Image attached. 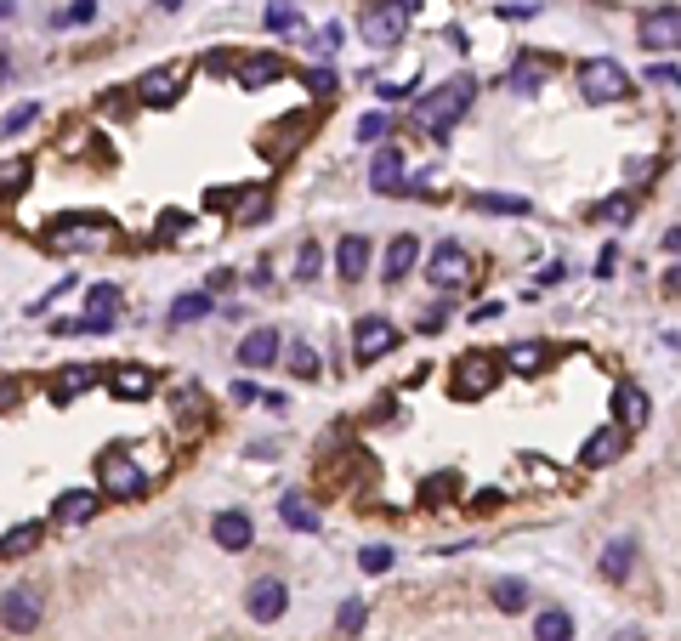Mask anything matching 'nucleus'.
Returning a JSON list of instances; mask_svg holds the SVG:
<instances>
[{
    "instance_id": "f257e3e1",
    "label": "nucleus",
    "mask_w": 681,
    "mask_h": 641,
    "mask_svg": "<svg viewBox=\"0 0 681 641\" xmlns=\"http://www.w3.org/2000/svg\"><path fill=\"white\" fill-rule=\"evenodd\" d=\"M472 80L460 74V80H443L437 91H426L415 103V131H426V137H449L454 125H460V114L472 108Z\"/></svg>"
},
{
    "instance_id": "f03ea898",
    "label": "nucleus",
    "mask_w": 681,
    "mask_h": 641,
    "mask_svg": "<svg viewBox=\"0 0 681 641\" xmlns=\"http://www.w3.org/2000/svg\"><path fill=\"white\" fill-rule=\"evenodd\" d=\"M114 239H120V233H114L108 216H57V222L46 227V244H52V250H108Z\"/></svg>"
},
{
    "instance_id": "7ed1b4c3",
    "label": "nucleus",
    "mask_w": 681,
    "mask_h": 641,
    "mask_svg": "<svg viewBox=\"0 0 681 641\" xmlns=\"http://www.w3.org/2000/svg\"><path fill=\"white\" fill-rule=\"evenodd\" d=\"M494 386H500V358H489V352H466V358H454V369H449V392H454L460 403L489 398Z\"/></svg>"
},
{
    "instance_id": "20e7f679",
    "label": "nucleus",
    "mask_w": 681,
    "mask_h": 641,
    "mask_svg": "<svg viewBox=\"0 0 681 641\" xmlns=\"http://www.w3.org/2000/svg\"><path fill=\"white\" fill-rule=\"evenodd\" d=\"M97 477H103L108 500H142V494H148V471H142L125 449H108L103 460H97Z\"/></svg>"
},
{
    "instance_id": "39448f33",
    "label": "nucleus",
    "mask_w": 681,
    "mask_h": 641,
    "mask_svg": "<svg viewBox=\"0 0 681 641\" xmlns=\"http://www.w3.org/2000/svg\"><path fill=\"white\" fill-rule=\"evenodd\" d=\"M579 91H585V103H619V97H630V74L613 57H585L579 63Z\"/></svg>"
},
{
    "instance_id": "423d86ee",
    "label": "nucleus",
    "mask_w": 681,
    "mask_h": 641,
    "mask_svg": "<svg viewBox=\"0 0 681 641\" xmlns=\"http://www.w3.org/2000/svg\"><path fill=\"white\" fill-rule=\"evenodd\" d=\"M40 613H46V590H40V585H12V590H6V602H0L6 636H35Z\"/></svg>"
},
{
    "instance_id": "0eeeda50",
    "label": "nucleus",
    "mask_w": 681,
    "mask_h": 641,
    "mask_svg": "<svg viewBox=\"0 0 681 641\" xmlns=\"http://www.w3.org/2000/svg\"><path fill=\"white\" fill-rule=\"evenodd\" d=\"M358 29H364V46H381V52H392L403 35H409V12L403 6H369L364 18H358Z\"/></svg>"
},
{
    "instance_id": "6e6552de",
    "label": "nucleus",
    "mask_w": 681,
    "mask_h": 641,
    "mask_svg": "<svg viewBox=\"0 0 681 641\" xmlns=\"http://www.w3.org/2000/svg\"><path fill=\"white\" fill-rule=\"evenodd\" d=\"M392 347H398V324H392V318H381V312L358 318V330H352V358H358V364H375V358H386Z\"/></svg>"
},
{
    "instance_id": "1a4fd4ad",
    "label": "nucleus",
    "mask_w": 681,
    "mask_h": 641,
    "mask_svg": "<svg viewBox=\"0 0 681 641\" xmlns=\"http://www.w3.org/2000/svg\"><path fill=\"white\" fill-rule=\"evenodd\" d=\"M426 278H432L437 290H460L466 278H472V250L466 244H437L432 250V261H426Z\"/></svg>"
},
{
    "instance_id": "9d476101",
    "label": "nucleus",
    "mask_w": 681,
    "mask_h": 641,
    "mask_svg": "<svg viewBox=\"0 0 681 641\" xmlns=\"http://www.w3.org/2000/svg\"><path fill=\"white\" fill-rule=\"evenodd\" d=\"M182 80H188V69L182 63H165V69H148L131 86V103H142V108H165V103H176V91H182Z\"/></svg>"
},
{
    "instance_id": "9b49d317",
    "label": "nucleus",
    "mask_w": 681,
    "mask_h": 641,
    "mask_svg": "<svg viewBox=\"0 0 681 641\" xmlns=\"http://www.w3.org/2000/svg\"><path fill=\"white\" fill-rule=\"evenodd\" d=\"M97 511H103V494H97V488H69V494H57L52 522L57 528H86Z\"/></svg>"
},
{
    "instance_id": "f8f14e48",
    "label": "nucleus",
    "mask_w": 681,
    "mask_h": 641,
    "mask_svg": "<svg viewBox=\"0 0 681 641\" xmlns=\"http://www.w3.org/2000/svg\"><path fill=\"white\" fill-rule=\"evenodd\" d=\"M154 386L159 375L148 364H114V375H108V392L120 403H142V398H154Z\"/></svg>"
},
{
    "instance_id": "ddd939ff",
    "label": "nucleus",
    "mask_w": 681,
    "mask_h": 641,
    "mask_svg": "<svg viewBox=\"0 0 681 641\" xmlns=\"http://www.w3.org/2000/svg\"><path fill=\"white\" fill-rule=\"evenodd\" d=\"M676 35H681V6H676V0H664L659 12H647V18H642V46H647V52H670Z\"/></svg>"
},
{
    "instance_id": "4468645a",
    "label": "nucleus",
    "mask_w": 681,
    "mask_h": 641,
    "mask_svg": "<svg viewBox=\"0 0 681 641\" xmlns=\"http://www.w3.org/2000/svg\"><path fill=\"white\" fill-rule=\"evenodd\" d=\"M114 312H120V290H114V284H91L80 335H108V330H114Z\"/></svg>"
},
{
    "instance_id": "2eb2a0df",
    "label": "nucleus",
    "mask_w": 681,
    "mask_h": 641,
    "mask_svg": "<svg viewBox=\"0 0 681 641\" xmlns=\"http://www.w3.org/2000/svg\"><path fill=\"white\" fill-rule=\"evenodd\" d=\"M625 443H630V432H625V426H613V420H608V426H596V432L585 437V449H579V460L602 471V466H613V460L625 454Z\"/></svg>"
},
{
    "instance_id": "dca6fc26",
    "label": "nucleus",
    "mask_w": 681,
    "mask_h": 641,
    "mask_svg": "<svg viewBox=\"0 0 681 641\" xmlns=\"http://www.w3.org/2000/svg\"><path fill=\"white\" fill-rule=\"evenodd\" d=\"M210 539H216L222 551H250L256 522H250V511H216V517H210Z\"/></svg>"
},
{
    "instance_id": "f3484780",
    "label": "nucleus",
    "mask_w": 681,
    "mask_h": 641,
    "mask_svg": "<svg viewBox=\"0 0 681 641\" xmlns=\"http://www.w3.org/2000/svg\"><path fill=\"white\" fill-rule=\"evenodd\" d=\"M245 607H250V619L256 624H273L284 607H290V590H284V579H256L250 596H245Z\"/></svg>"
},
{
    "instance_id": "a211bd4d",
    "label": "nucleus",
    "mask_w": 681,
    "mask_h": 641,
    "mask_svg": "<svg viewBox=\"0 0 681 641\" xmlns=\"http://www.w3.org/2000/svg\"><path fill=\"white\" fill-rule=\"evenodd\" d=\"M369 256H375V250H369L364 233H347V239L335 244V273L347 278V284H358V278L369 273Z\"/></svg>"
},
{
    "instance_id": "6ab92c4d",
    "label": "nucleus",
    "mask_w": 681,
    "mask_h": 641,
    "mask_svg": "<svg viewBox=\"0 0 681 641\" xmlns=\"http://www.w3.org/2000/svg\"><path fill=\"white\" fill-rule=\"evenodd\" d=\"M273 80H284V63L273 52H256V57L239 63V86H245V91H267Z\"/></svg>"
},
{
    "instance_id": "aec40b11",
    "label": "nucleus",
    "mask_w": 681,
    "mask_h": 641,
    "mask_svg": "<svg viewBox=\"0 0 681 641\" xmlns=\"http://www.w3.org/2000/svg\"><path fill=\"white\" fill-rule=\"evenodd\" d=\"M647 415H653V398H647L636 381H625L619 386V426H625V432H642Z\"/></svg>"
},
{
    "instance_id": "412c9836",
    "label": "nucleus",
    "mask_w": 681,
    "mask_h": 641,
    "mask_svg": "<svg viewBox=\"0 0 681 641\" xmlns=\"http://www.w3.org/2000/svg\"><path fill=\"white\" fill-rule=\"evenodd\" d=\"M273 358H279V330H267V324L239 341V364L245 369H262V364H273Z\"/></svg>"
},
{
    "instance_id": "4be33fe9",
    "label": "nucleus",
    "mask_w": 681,
    "mask_h": 641,
    "mask_svg": "<svg viewBox=\"0 0 681 641\" xmlns=\"http://www.w3.org/2000/svg\"><path fill=\"white\" fill-rule=\"evenodd\" d=\"M369 188L375 193H403V154L398 148H381L375 165H369Z\"/></svg>"
},
{
    "instance_id": "5701e85b",
    "label": "nucleus",
    "mask_w": 681,
    "mask_h": 641,
    "mask_svg": "<svg viewBox=\"0 0 681 641\" xmlns=\"http://www.w3.org/2000/svg\"><path fill=\"white\" fill-rule=\"evenodd\" d=\"M415 261H420V239L415 233H398V239L386 244V284H392V278H409Z\"/></svg>"
},
{
    "instance_id": "b1692460",
    "label": "nucleus",
    "mask_w": 681,
    "mask_h": 641,
    "mask_svg": "<svg viewBox=\"0 0 681 641\" xmlns=\"http://www.w3.org/2000/svg\"><path fill=\"white\" fill-rule=\"evenodd\" d=\"M91 386H97V369L91 364H74V369H63L52 381V403H74V398H86Z\"/></svg>"
},
{
    "instance_id": "393cba45",
    "label": "nucleus",
    "mask_w": 681,
    "mask_h": 641,
    "mask_svg": "<svg viewBox=\"0 0 681 641\" xmlns=\"http://www.w3.org/2000/svg\"><path fill=\"white\" fill-rule=\"evenodd\" d=\"M545 358H551V347H545V341H517V347H506V358H500V364L517 369V375H540Z\"/></svg>"
},
{
    "instance_id": "a878e982",
    "label": "nucleus",
    "mask_w": 681,
    "mask_h": 641,
    "mask_svg": "<svg viewBox=\"0 0 681 641\" xmlns=\"http://www.w3.org/2000/svg\"><path fill=\"white\" fill-rule=\"evenodd\" d=\"M630 568H636V539H613L608 551H602V579H613V585H625Z\"/></svg>"
},
{
    "instance_id": "bb28decb",
    "label": "nucleus",
    "mask_w": 681,
    "mask_h": 641,
    "mask_svg": "<svg viewBox=\"0 0 681 641\" xmlns=\"http://www.w3.org/2000/svg\"><path fill=\"white\" fill-rule=\"evenodd\" d=\"M216 312V295L210 290H188L171 301V324H199V318H210Z\"/></svg>"
},
{
    "instance_id": "cd10ccee",
    "label": "nucleus",
    "mask_w": 681,
    "mask_h": 641,
    "mask_svg": "<svg viewBox=\"0 0 681 641\" xmlns=\"http://www.w3.org/2000/svg\"><path fill=\"white\" fill-rule=\"evenodd\" d=\"M545 74H551V63H545V57H523V63L506 74V91H517V97H523V91H540Z\"/></svg>"
},
{
    "instance_id": "c85d7f7f",
    "label": "nucleus",
    "mask_w": 681,
    "mask_h": 641,
    "mask_svg": "<svg viewBox=\"0 0 681 641\" xmlns=\"http://www.w3.org/2000/svg\"><path fill=\"white\" fill-rule=\"evenodd\" d=\"M534 641H574V619L562 607H545L540 619H534Z\"/></svg>"
},
{
    "instance_id": "c756f323",
    "label": "nucleus",
    "mask_w": 681,
    "mask_h": 641,
    "mask_svg": "<svg viewBox=\"0 0 681 641\" xmlns=\"http://www.w3.org/2000/svg\"><path fill=\"white\" fill-rule=\"evenodd\" d=\"M472 210H483V216H528V199H517V193H477Z\"/></svg>"
},
{
    "instance_id": "7c9ffc66",
    "label": "nucleus",
    "mask_w": 681,
    "mask_h": 641,
    "mask_svg": "<svg viewBox=\"0 0 681 641\" xmlns=\"http://www.w3.org/2000/svg\"><path fill=\"white\" fill-rule=\"evenodd\" d=\"M489 596H494V607H500V613H523L534 590H528L523 579H494V590H489Z\"/></svg>"
},
{
    "instance_id": "2f4dec72",
    "label": "nucleus",
    "mask_w": 681,
    "mask_h": 641,
    "mask_svg": "<svg viewBox=\"0 0 681 641\" xmlns=\"http://www.w3.org/2000/svg\"><path fill=\"white\" fill-rule=\"evenodd\" d=\"M279 517L290 522V528H301V534H313V528H318V511L301 500V494H284V500H279Z\"/></svg>"
},
{
    "instance_id": "473e14b6",
    "label": "nucleus",
    "mask_w": 681,
    "mask_h": 641,
    "mask_svg": "<svg viewBox=\"0 0 681 641\" xmlns=\"http://www.w3.org/2000/svg\"><path fill=\"white\" fill-rule=\"evenodd\" d=\"M29 176H35V165H29V159H6V165H0V199L23 193V188H29Z\"/></svg>"
},
{
    "instance_id": "72a5a7b5",
    "label": "nucleus",
    "mask_w": 681,
    "mask_h": 641,
    "mask_svg": "<svg viewBox=\"0 0 681 641\" xmlns=\"http://www.w3.org/2000/svg\"><path fill=\"white\" fill-rule=\"evenodd\" d=\"M40 534H46L40 522H23V528H12V534L0 539V556H23V551H35V545H40Z\"/></svg>"
},
{
    "instance_id": "f704fd0d",
    "label": "nucleus",
    "mask_w": 681,
    "mask_h": 641,
    "mask_svg": "<svg viewBox=\"0 0 681 641\" xmlns=\"http://www.w3.org/2000/svg\"><path fill=\"white\" fill-rule=\"evenodd\" d=\"M262 210H267V193H262V188H256V193H250V188L233 193V222H239V227H250Z\"/></svg>"
},
{
    "instance_id": "c9c22d12",
    "label": "nucleus",
    "mask_w": 681,
    "mask_h": 641,
    "mask_svg": "<svg viewBox=\"0 0 681 641\" xmlns=\"http://www.w3.org/2000/svg\"><path fill=\"white\" fill-rule=\"evenodd\" d=\"M630 216H636V199H630V193H619V199H602V205H596V222H630Z\"/></svg>"
},
{
    "instance_id": "e433bc0d",
    "label": "nucleus",
    "mask_w": 681,
    "mask_h": 641,
    "mask_svg": "<svg viewBox=\"0 0 681 641\" xmlns=\"http://www.w3.org/2000/svg\"><path fill=\"white\" fill-rule=\"evenodd\" d=\"M35 114H40L35 103H18V108H12V114H6V120H0V137H23V131L35 125Z\"/></svg>"
},
{
    "instance_id": "4c0bfd02",
    "label": "nucleus",
    "mask_w": 681,
    "mask_h": 641,
    "mask_svg": "<svg viewBox=\"0 0 681 641\" xmlns=\"http://www.w3.org/2000/svg\"><path fill=\"white\" fill-rule=\"evenodd\" d=\"M335 630H341V636H358V630H364V602H358V596H347V602H341Z\"/></svg>"
},
{
    "instance_id": "58836bf2",
    "label": "nucleus",
    "mask_w": 681,
    "mask_h": 641,
    "mask_svg": "<svg viewBox=\"0 0 681 641\" xmlns=\"http://www.w3.org/2000/svg\"><path fill=\"white\" fill-rule=\"evenodd\" d=\"M454 488H460V477H454V471H437V477H426V488H420V500H426V505H437V500H449Z\"/></svg>"
},
{
    "instance_id": "ea45409f",
    "label": "nucleus",
    "mask_w": 681,
    "mask_h": 641,
    "mask_svg": "<svg viewBox=\"0 0 681 641\" xmlns=\"http://www.w3.org/2000/svg\"><path fill=\"white\" fill-rule=\"evenodd\" d=\"M284 369H290V375H301V381H313V375H318V352L296 341V347H290V364H284Z\"/></svg>"
},
{
    "instance_id": "a19ab883",
    "label": "nucleus",
    "mask_w": 681,
    "mask_h": 641,
    "mask_svg": "<svg viewBox=\"0 0 681 641\" xmlns=\"http://www.w3.org/2000/svg\"><path fill=\"white\" fill-rule=\"evenodd\" d=\"M301 86L313 91V97H335L341 80H335V69H307V74H301Z\"/></svg>"
},
{
    "instance_id": "79ce46f5",
    "label": "nucleus",
    "mask_w": 681,
    "mask_h": 641,
    "mask_svg": "<svg viewBox=\"0 0 681 641\" xmlns=\"http://www.w3.org/2000/svg\"><path fill=\"white\" fill-rule=\"evenodd\" d=\"M392 556H398L392 545H364V551H358V568H364V573H386V568H392Z\"/></svg>"
},
{
    "instance_id": "37998d69",
    "label": "nucleus",
    "mask_w": 681,
    "mask_h": 641,
    "mask_svg": "<svg viewBox=\"0 0 681 641\" xmlns=\"http://www.w3.org/2000/svg\"><path fill=\"white\" fill-rule=\"evenodd\" d=\"M381 137H392V120L375 108V114H364V120H358V142H381Z\"/></svg>"
},
{
    "instance_id": "c03bdc74",
    "label": "nucleus",
    "mask_w": 681,
    "mask_h": 641,
    "mask_svg": "<svg viewBox=\"0 0 681 641\" xmlns=\"http://www.w3.org/2000/svg\"><path fill=\"white\" fill-rule=\"evenodd\" d=\"M296 6H290V0H273V6H267V29H273V35H284V29H296Z\"/></svg>"
},
{
    "instance_id": "a18cd8bd",
    "label": "nucleus",
    "mask_w": 681,
    "mask_h": 641,
    "mask_svg": "<svg viewBox=\"0 0 681 641\" xmlns=\"http://www.w3.org/2000/svg\"><path fill=\"white\" fill-rule=\"evenodd\" d=\"M318 267H324V250H318V244L307 239V244L296 250V278H318Z\"/></svg>"
},
{
    "instance_id": "49530a36",
    "label": "nucleus",
    "mask_w": 681,
    "mask_h": 641,
    "mask_svg": "<svg viewBox=\"0 0 681 641\" xmlns=\"http://www.w3.org/2000/svg\"><path fill=\"white\" fill-rule=\"evenodd\" d=\"M341 40H347V29H341V23H324V29L313 35V52L330 57V52H341Z\"/></svg>"
},
{
    "instance_id": "de8ad7c7",
    "label": "nucleus",
    "mask_w": 681,
    "mask_h": 641,
    "mask_svg": "<svg viewBox=\"0 0 681 641\" xmlns=\"http://www.w3.org/2000/svg\"><path fill=\"white\" fill-rule=\"evenodd\" d=\"M97 18V0H74L69 12H57V23H91Z\"/></svg>"
},
{
    "instance_id": "09e8293b",
    "label": "nucleus",
    "mask_w": 681,
    "mask_h": 641,
    "mask_svg": "<svg viewBox=\"0 0 681 641\" xmlns=\"http://www.w3.org/2000/svg\"><path fill=\"white\" fill-rule=\"evenodd\" d=\"M182 227H188V216H182V210H165V216H159V239H182Z\"/></svg>"
},
{
    "instance_id": "8fccbe9b",
    "label": "nucleus",
    "mask_w": 681,
    "mask_h": 641,
    "mask_svg": "<svg viewBox=\"0 0 681 641\" xmlns=\"http://www.w3.org/2000/svg\"><path fill=\"white\" fill-rule=\"evenodd\" d=\"M500 505H506L500 488H477V494H472V511H500Z\"/></svg>"
},
{
    "instance_id": "3c124183",
    "label": "nucleus",
    "mask_w": 681,
    "mask_h": 641,
    "mask_svg": "<svg viewBox=\"0 0 681 641\" xmlns=\"http://www.w3.org/2000/svg\"><path fill=\"white\" fill-rule=\"evenodd\" d=\"M74 284H80V278L69 273V278H63V284H57V290H46V295H40V301H35V307H29V312H46V307H52V301H63V295H69Z\"/></svg>"
},
{
    "instance_id": "603ef678",
    "label": "nucleus",
    "mask_w": 681,
    "mask_h": 641,
    "mask_svg": "<svg viewBox=\"0 0 681 641\" xmlns=\"http://www.w3.org/2000/svg\"><path fill=\"white\" fill-rule=\"evenodd\" d=\"M409 86H415V74H403V80H386V86H381V103H398V97H409Z\"/></svg>"
},
{
    "instance_id": "864d4df0",
    "label": "nucleus",
    "mask_w": 681,
    "mask_h": 641,
    "mask_svg": "<svg viewBox=\"0 0 681 641\" xmlns=\"http://www.w3.org/2000/svg\"><path fill=\"white\" fill-rule=\"evenodd\" d=\"M619 273V250L613 244H602V256H596V278H613Z\"/></svg>"
},
{
    "instance_id": "5fc2aeb1",
    "label": "nucleus",
    "mask_w": 681,
    "mask_h": 641,
    "mask_svg": "<svg viewBox=\"0 0 681 641\" xmlns=\"http://www.w3.org/2000/svg\"><path fill=\"white\" fill-rule=\"evenodd\" d=\"M647 86H676V63H653V69H647Z\"/></svg>"
},
{
    "instance_id": "6e6d98bb",
    "label": "nucleus",
    "mask_w": 681,
    "mask_h": 641,
    "mask_svg": "<svg viewBox=\"0 0 681 641\" xmlns=\"http://www.w3.org/2000/svg\"><path fill=\"white\" fill-rule=\"evenodd\" d=\"M176 409H182V415H199V386H182V392H176Z\"/></svg>"
},
{
    "instance_id": "4d7b16f0",
    "label": "nucleus",
    "mask_w": 681,
    "mask_h": 641,
    "mask_svg": "<svg viewBox=\"0 0 681 641\" xmlns=\"http://www.w3.org/2000/svg\"><path fill=\"white\" fill-rule=\"evenodd\" d=\"M443 324H449V312H443V307H432L426 318H420V335H437Z\"/></svg>"
},
{
    "instance_id": "13d9d810",
    "label": "nucleus",
    "mask_w": 681,
    "mask_h": 641,
    "mask_svg": "<svg viewBox=\"0 0 681 641\" xmlns=\"http://www.w3.org/2000/svg\"><path fill=\"white\" fill-rule=\"evenodd\" d=\"M262 398V386L256 381H233V403H256Z\"/></svg>"
},
{
    "instance_id": "bf43d9fd",
    "label": "nucleus",
    "mask_w": 681,
    "mask_h": 641,
    "mask_svg": "<svg viewBox=\"0 0 681 641\" xmlns=\"http://www.w3.org/2000/svg\"><path fill=\"white\" fill-rule=\"evenodd\" d=\"M500 312H506V307H500V301H483V307L472 312V324H494V318H500Z\"/></svg>"
},
{
    "instance_id": "052dcab7",
    "label": "nucleus",
    "mask_w": 681,
    "mask_h": 641,
    "mask_svg": "<svg viewBox=\"0 0 681 641\" xmlns=\"http://www.w3.org/2000/svg\"><path fill=\"white\" fill-rule=\"evenodd\" d=\"M562 278H568V261H551V267L540 273V284H562Z\"/></svg>"
},
{
    "instance_id": "680f3d73",
    "label": "nucleus",
    "mask_w": 681,
    "mask_h": 641,
    "mask_svg": "<svg viewBox=\"0 0 681 641\" xmlns=\"http://www.w3.org/2000/svg\"><path fill=\"white\" fill-rule=\"evenodd\" d=\"M18 392H23L18 381H0V409H12V403H18Z\"/></svg>"
},
{
    "instance_id": "e2e57ef3",
    "label": "nucleus",
    "mask_w": 681,
    "mask_h": 641,
    "mask_svg": "<svg viewBox=\"0 0 681 641\" xmlns=\"http://www.w3.org/2000/svg\"><path fill=\"white\" fill-rule=\"evenodd\" d=\"M392 6H403V12H420V6H426V0H392Z\"/></svg>"
},
{
    "instance_id": "0e129e2a",
    "label": "nucleus",
    "mask_w": 681,
    "mask_h": 641,
    "mask_svg": "<svg viewBox=\"0 0 681 641\" xmlns=\"http://www.w3.org/2000/svg\"><path fill=\"white\" fill-rule=\"evenodd\" d=\"M12 12H18V6H12V0H0V23L12 18Z\"/></svg>"
},
{
    "instance_id": "69168bd1",
    "label": "nucleus",
    "mask_w": 681,
    "mask_h": 641,
    "mask_svg": "<svg viewBox=\"0 0 681 641\" xmlns=\"http://www.w3.org/2000/svg\"><path fill=\"white\" fill-rule=\"evenodd\" d=\"M619 641H642V636H636V630H625V636H619Z\"/></svg>"
}]
</instances>
